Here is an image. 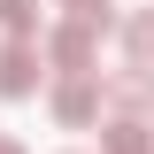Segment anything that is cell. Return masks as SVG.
I'll return each instance as SVG.
<instances>
[{"instance_id":"5b68a950","label":"cell","mask_w":154,"mask_h":154,"mask_svg":"<svg viewBox=\"0 0 154 154\" xmlns=\"http://www.w3.org/2000/svg\"><path fill=\"white\" fill-rule=\"evenodd\" d=\"M116 31H123V54H131V69H154V8H131Z\"/></svg>"},{"instance_id":"277c9868","label":"cell","mask_w":154,"mask_h":154,"mask_svg":"<svg viewBox=\"0 0 154 154\" xmlns=\"http://www.w3.org/2000/svg\"><path fill=\"white\" fill-rule=\"evenodd\" d=\"M108 108L139 123V116L154 108V69H123V77H108Z\"/></svg>"},{"instance_id":"6da1fadb","label":"cell","mask_w":154,"mask_h":154,"mask_svg":"<svg viewBox=\"0 0 154 154\" xmlns=\"http://www.w3.org/2000/svg\"><path fill=\"white\" fill-rule=\"evenodd\" d=\"M38 77H46V46H31V38H8L0 46V100H31Z\"/></svg>"},{"instance_id":"7a4b0ae2","label":"cell","mask_w":154,"mask_h":154,"mask_svg":"<svg viewBox=\"0 0 154 154\" xmlns=\"http://www.w3.org/2000/svg\"><path fill=\"white\" fill-rule=\"evenodd\" d=\"M100 77H62L54 93H46V108H54V123L62 131H85V123H100Z\"/></svg>"},{"instance_id":"3957f363","label":"cell","mask_w":154,"mask_h":154,"mask_svg":"<svg viewBox=\"0 0 154 154\" xmlns=\"http://www.w3.org/2000/svg\"><path fill=\"white\" fill-rule=\"evenodd\" d=\"M93 54H100V31H85V23H62V31L46 38V62H54L62 77H93Z\"/></svg>"},{"instance_id":"52a82bcc","label":"cell","mask_w":154,"mask_h":154,"mask_svg":"<svg viewBox=\"0 0 154 154\" xmlns=\"http://www.w3.org/2000/svg\"><path fill=\"white\" fill-rule=\"evenodd\" d=\"M0 23H8V38H31V23H38V0H0Z\"/></svg>"},{"instance_id":"ba28073f","label":"cell","mask_w":154,"mask_h":154,"mask_svg":"<svg viewBox=\"0 0 154 154\" xmlns=\"http://www.w3.org/2000/svg\"><path fill=\"white\" fill-rule=\"evenodd\" d=\"M0 154H23V139H8V131H0Z\"/></svg>"},{"instance_id":"8992f818","label":"cell","mask_w":154,"mask_h":154,"mask_svg":"<svg viewBox=\"0 0 154 154\" xmlns=\"http://www.w3.org/2000/svg\"><path fill=\"white\" fill-rule=\"evenodd\" d=\"M100 154H154V131L131 123V116H116L108 131H100Z\"/></svg>"}]
</instances>
